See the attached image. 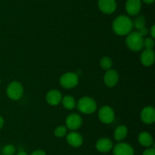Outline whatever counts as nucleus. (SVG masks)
<instances>
[{
	"instance_id": "nucleus-12",
	"label": "nucleus",
	"mask_w": 155,
	"mask_h": 155,
	"mask_svg": "<svg viewBox=\"0 0 155 155\" xmlns=\"http://www.w3.org/2000/svg\"><path fill=\"white\" fill-rule=\"evenodd\" d=\"M141 0H127L125 5V9L128 15L131 16L137 15L142 9Z\"/></svg>"
},
{
	"instance_id": "nucleus-21",
	"label": "nucleus",
	"mask_w": 155,
	"mask_h": 155,
	"mask_svg": "<svg viewBox=\"0 0 155 155\" xmlns=\"http://www.w3.org/2000/svg\"><path fill=\"white\" fill-rule=\"evenodd\" d=\"M68 133V129L64 126H58L54 129V135L57 138H63Z\"/></svg>"
},
{
	"instance_id": "nucleus-17",
	"label": "nucleus",
	"mask_w": 155,
	"mask_h": 155,
	"mask_svg": "<svg viewBox=\"0 0 155 155\" xmlns=\"http://www.w3.org/2000/svg\"><path fill=\"white\" fill-rule=\"evenodd\" d=\"M138 141L141 145L145 147H150L154 142L153 137L151 136V134L147 132H142L139 133L138 136Z\"/></svg>"
},
{
	"instance_id": "nucleus-25",
	"label": "nucleus",
	"mask_w": 155,
	"mask_h": 155,
	"mask_svg": "<svg viewBox=\"0 0 155 155\" xmlns=\"http://www.w3.org/2000/svg\"><path fill=\"white\" fill-rule=\"evenodd\" d=\"M138 32H139V33H140V34L144 37V36H146L148 34V33H149V30L146 28V27H142V28L139 29V30H138Z\"/></svg>"
},
{
	"instance_id": "nucleus-3",
	"label": "nucleus",
	"mask_w": 155,
	"mask_h": 155,
	"mask_svg": "<svg viewBox=\"0 0 155 155\" xmlns=\"http://www.w3.org/2000/svg\"><path fill=\"white\" fill-rule=\"evenodd\" d=\"M77 107L83 114H92L97 109L96 101L90 97H83L77 102Z\"/></svg>"
},
{
	"instance_id": "nucleus-8",
	"label": "nucleus",
	"mask_w": 155,
	"mask_h": 155,
	"mask_svg": "<svg viewBox=\"0 0 155 155\" xmlns=\"http://www.w3.org/2000/svg\"><path fill=\"white\" fill-rule=\"evenodd\" d=\"M98 6L102 13L110 15L117 9L116 0H98Z\"/></svg>"
},
{
	"instance_id": "nucleus-26",
	"label": "nucleus",
	"mask_w": 155,
	"mask_h": 155,
	"mask_svg": "<svg viewBox=\"0 0 155 155\" xmlns=\"http://www.w3.org/2000/svg\"><path fill=\"white\" fill-rule=\"evenodd\" d=\"M142 155H155L154 148H148L143 152Z\"/></svg>"
},
{
	"instance_id": "nucleus-29",
	"label": "nucleus",
	"mask_w": 155,
	"mask_h": 155,
	"mask_svg": "<svg viewBox=\"0 0 155 155\" xmlns=\"http://www.w3.org/2000/svg\"><path fill=\"white\" fill-rule=\"evenodd\" d=\"M141 1H142V2H144L146 5H151L154 2V0H141Z\"/></svg>"
},
{
	"instance_id": "nucleus-31",
	"label": "nucleus",
	"mask_w": 155,
	"mask_h": 155,
	"mask_svg": "<svg viewBox=\"0 0 155 155\" xmlns=\"http://www.w3.org/2000/svg\"><path fill=\"white\" fill-rule=\"evenodd\" d=\"M17 155H28V154H27L25 151H24V150H21V151L18 152Z\"/></svg>"
},
{
	"instance_id": "nucleus-14",
	"label": "nucleus",
	"mask_w": 155,
	"mask_h": 155,
	"mask_svg": "<svg viewBox=\"0 0 155 155\" xmlns=\"http://www.w3.org/2000/svg\"><path fill=\"white\" fill-rule=\"evenodd\" d=\"M45 100H46L47 103L51 106H57L59 103H61V93L58 90H51L46 94Z\"/></svg>"
},
{
	"instance_id": "nucleus-23",
	"label": "nucleus",
	"mask_w": 155,
	"mask_h": 155,
	"mask_svg": "<svg viewBox=\"0 0 155 155\" xmlns=\"http://www.w3.org/2000/svg\"><path fill=\"white\" fill-rule=\"evenodd\" d=\"M154 46V40L152 37H146L144 39L143 41V47H145L147 50H153Z\"/></svg>"
},
{
	"instance_id": "nucleus-4",
	"label": "nucleus",
	"mask_w": 155,
	"mask_h": 155,
	"mask_svg": "<svg viewBox=\"0 0 155 155\" xmlns=\"http://www.w3.org/2000/svg\"><path fill=\"white\" fill-rule=\"evenodd\" d=\"M8 97L12 100H18L24 94V87L19 81H14L8 84L6 88Z\"/></svg>"
},
{
	"instance_id": "nucleus-11",
	"label": "nucleus",
	"mask_w": 155,
	"mask_h": 155,
	"mask_svg": "<svg viewBox=\"0 0 155 155\" xmlns=\"http://www.w3.org/2000/svg\"><path fill=\"white\" fill-rule=\"evenodd\" d=\"M141 119L145 124H152L155 122V109L153 106H148L141 112Z\"/></svg>"
},
{
	"instance_id": "nucleus-32",
	"label": "nucleus",
	"mask_w": 155,
	"mask_h": 155,
	"mask_svg": "<svg viewBox=\"0 0 155 155\" xmlns=\"http://www.w3.org/2000/svg\"><path fill=\"white\" fill-rule=\"evenodd\" d=\"M3 155H4V154H3Z\"/></svg>"
},
{
	"instance_id": "nucleus-10",
	"label": "nucleus",
	"mask_w": 155,
	"mask_h": 155,
	"mask_svg": "<svg viewBox=\"0 0 155 155\" xmlns=\"http://www.w3.org/2000/svg\"><path fill=\"white\" fill-rule=\"evenodd\" d=\"M113 147L114 155H134V149L128 143H118Z\"/></svg>"
},
{
	"instance_id": "nucleus-28",
	"label": "nucleus",
	"mask_w": 155,
	"mask_h": 155,
	"mask_svg": "<svg viewBox=\"0 0 155 155\" xmlns=\"http://www.w3.org/2000/svg\"><path fill=\"white\" fill-rule=\"evenodd\" d=\"M150 34H151V37L152 38H155V26L154 25H152V27H151V29H150Z\"/></svg>"
},
{
	"instance_id": "nucleus-9",
	"label": "nucleus",
	"mask_w": 155,
	"mask_h": 155,
	"mask_svg": "<svg viewBox=\"0 0 155 155\" xmlns=\"http://www.w3.org/2000/svg\"><path fill=\"white\" fill-rule=\"evenodd\" d=\"M119 74L115 69L107 70L104 75V83L108 88H113L117 84L119 81Z\"/></svg>"
},
{
	"instance_id": "nucleus-20",
	"label": "nucleus",
	"mask_w": 155,
	"mask_h": 155,
	"mask_svg": "<svg viewBox=\"0 0 155 155\" xmlns=\"http://www.w3.org/2000/svg\"><path fill=\"white\" fill-rule=\"evenodd\" d=\"M112 65H113V61L108 56H104L100 60V66L102 69L107 71L111 68Z\"/></svg>"
},
{
	"instance_id": "nucleus-27",
	"label": "nucleus",
	"mask_w": 155,
	"mask_h": 155,
	"mask_svg": "<svg viewBox=\"0 0 155 155\" xmlns=\"http://www.w3.org/2000/svg\"><path fill=\"white\" fill-rule=\"evenodd\" d=\"M31 155H46L45 152L42 150H36L31 153Z\"/></svg>"
},
{
	"instance_id": "nucleus-30",
	"label": "nucleus",
	"mask_w": 155,
	"mask_h": 155,
	"mask_svg": "<svg viewBox=\"0 0 155 155\" xmlns=\"http://www.w3.org/2000/svg\"><path fill=\"white\" fill-rule=\"evenodd\" d=\"M4 123H5L4 119L0 115V130H1V129L3 128V126H4Z\"/></svg>"
},
{
	"instance_id": "nucleus-24",
	"label": "nucleus",
	"mask_w": 155,
	"mask_h": 155,
	"mask_svg": "<svg viewBox=\"0 0 155 155\" xmlns=\"http://www.w3.org/2000/svg\"><path fill=\"white\" fill-rule=\"evenodd\" d=\"M3 154L4 155H14L15 153V146L12 144H6L4 147H3Z\"/></svg>"
},
{
	"instance_id": "nucleus-6",
	"label": "nucleus",
	"mask_w": 155,
	"mask_h": 155,
	"mask_svg": "<svg viewBox=\"0 0 155 155\" xmlns=\"http://www.w3.org/2000/svg\"><path fill=\"white\" fill-rule=\"evenodd\" d=\"M98 119L104 124H110L115 119V112L113 108L110 106H103L98 110Z\"/></svg>"
},
{
	"instance_id": "nucleus-16",
	"label": "nucleus",
	"mask_w": 155,
	"mask_h": 155,
	"mask_svg": "<svg viewBox=\"0 0 155 155\" xmlns=\"http://www.w3.org/2000/svg\"><path fill=\"white\" fill-rule=\"evenodd\" d=\"M114 144L108 138H101L97 141L95 147L101 153H107L113 149Z\"/></svg>"
},
{
	"instance_id": "nucleus-13",
	"label": "nucleus",
	"mask_w": 155,
	"mask_h": 155,
	"mask_svg": "<svg viewBox=\"0 0 155 155\" xmlns=\"http://www.w3.org/2000/svg\"><path fill=\"white\" fill-rule=\"evenodd\" d=\"M155 54L153 50L145 49L140 56V62L142 65L145 67H150L154 63Z\"/></svg>"
},
{
	"instance_id": "nucleus-18",
	"label": "nucleus",
	"mask_w": 155,
	"mask_h": 155,
	"mask_svg": "<svg viewBox=\"0 0 155 155\" xmlns=\"http://www.w3.org/2000/svg\"><path fill=\"white\" fill-rule=\"evenodd\" d=\"M127 135H128V129L124 125L117 126L114 132V138L117 141H121L125 139Z\"/></svg>"
},
{
	"instance_id": "nucleus-22",
	"label": "nucleus",
	"mask_w": 155,
	"mask_h": 155,
	"mask_svg": "<svg viewBox=\"0 0 155 155\" xmlns=\"http://www.w3.org/2000/svg\"><path fill=\"white\" fill-rule=\"evenodd\" d=\"M133 27H135L136 28H137L138 30H139V29L142 28V27H145V23H146V21H145V17L140 15V16H138L137 18L135 19V21H133Z\"/></svg>"
},
{
	"instance_id": "nucleus-2",
	"label": "nucleus",
	"mask_w": 155,
	"mask_h": 155,
	"mask_svg": "<svg viewBox=\"0 0 155 155\" xmlns=\"http://www.w3.org/2000/svg\"><path fill=\"white\" fill-rule=\"evenodd\" d=\"M126 43L130 50L134 52L140 51L143 49L144 37L138 31L130 32L127 35Z\"/></svg>"
},
{
	"instance_id": "nucleus-7",
	"label": "nucleus",
	"mask_w": 155,
	"mask_h": 155,
	"mask_svg": "<svg viewBox=\"0 0 155 155\" xmlns=\"http://www.w3.org/2000/svg\"><path fill=\"white\" fill-rule=\"evenodd\" d=\"M65 123H66L67 129L71 131H76L81 127L83 124V119L79 114L71 113L67 117Z\"/></svg>"
},
{
	"instance_id": "nucleus-19",
	"label": "nucleus",
	"mask_w": 155,
	"mask_h": 155,
	"mask_svg": "<svg viewBox=\"0 0 155 155\" xmlns=\"http://www.w3.org/2000/svg\"><path fill=\"white\" fill-rule=\"evenodd\" d=\"M61 103L67 109H74L77 106L75 98L71 95H67L64 97H62Z\"/></svg>"
},
{
	"instance_id": "nucleus-15",
	"label": "nucleus",
	"mask_w": 155,
	"mask_h": 155,
	"mask_svg": "<svg viewBox=\"0 0 155 155\" xmlns=\"http://www.w3.org/2000/svg\"><path fill=\"white\" fill-rule=\"evenodd\" d=\"M67 141L71 147H79L83 144V138L79 132L71 131L67 135Z\"/></svg>"
},
{
	"instance_id": "nucleus-1",
	"label": "nucleus",
	"mask_w": 155,
	"mask_h": 155,
	"mask_svg": "<svg viewBox=\"0 0 155 155\" xmlns=\"http://www.w3.org/2000/svg\"><path fill=\"white\" fill-rule=\"evenodd\" d=\"M133 28V21L127 15H119L114 20L112 24V29L118 36L128 35L132 32Z\"/></svg>"
},
{
	"instance_id": "nucleus-5",
	"label": "nucleus",
	"mask_w": 155,
	"mask_h": 155,
	"mask_svg": "<svg viewBox=\"0 0 155 155\" xmlns=\"http://www.w3.org/2000/svg\"><path fill=\"white\" fill-rule=\"evenodd\" d=\"M59 82L62 88H66V89H71V88H75L78 84L79 75L75 72L68 71L61 76Z\"/></svg>"
}]
</instances>
